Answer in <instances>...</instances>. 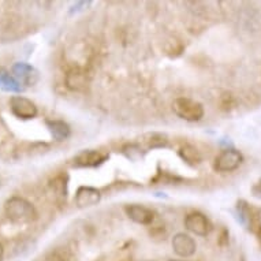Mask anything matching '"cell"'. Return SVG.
I'll return each instance as SVG.
<instances>
[{
	"instance_id": "cell-17",
	"label": "cell",
	"mask_w": 261,
	"mask_h": 261,
	"mask_svg": "<svg viewBox=\"0 0 261 261\" xmlns=\"http://www.w3.org/2000/svg\"><path fill=\"white\" fill-rule=\"evenodd\" d=\"M167 137L163 134H146L145 138L142 140V144L145 145L146 149H154V148H162L167 145Z\"/></svg>"
},
{
	"instance_id": "cell-13",
	"label": "cell",
	"mask_w": 261,
	"mask_h": 261,
	"mask_svg": "<svg viewBox=\"0 0 261 261\" xmlns=\"http://www.w3.org/2000/svg\"><path fill=\"white\" fill-rule=\"evenodd\" d=\"M0 89L5 90V92L18 93V92H22L23 88H22L21 82L18 81L17 78L13 77L6 70L0 69Z\"/></svg>"
},
{
	"instance_id": "cell-19",
	"label": "cell",
	"mask_w": 261,
	"mask_h": 261,
	"mask_svg": "<svg viewBox=\"0 0 261 261\" xmlns=\"http://www.w3.org/2000/svg\"><path fill=\"white\" fill-rule=\"evenodd\" d=\"M252 193L253 196H256V197H261V178L257 180L254 186L252 188Z\"/></svg>"
},
{
	"instance_id": "cell-20",
	"label": "cell",
	"mask_w": 261,
	"mask_h": 261,
	"mask_svg": "<svg viewBox=\"0 0 261 261\" xmlns=\"http://www.w3.org/2000/svg\"><path fill=\"white\" fill-rule=\"evenodd\" d=\"M256 223H257V226L261 228V210L258 211V212H257V215H256Z\"/></svg>"
},
{
	"instance_id": "cell-4",
	"label": "cell",
	"mask_w": 261,
	"mask_h": 261,
	"mask_svg": "<svg viewBox=\"0 0 261 261\" xmlns=\"http://www.w3.org/2000/svg\"><path fill=\"white\" fill-rule=\"evenodd\" d=\"M10 110L19 119H33L39 112L36 104L23 96H13L10 99Z\"/></svg>"
},
{
	"instance_id": "cell-9",
	"label": "cell",
	"mask_w": 261,
	"mask_h": 261,
	"mask_svg": "<svg viewBox=\"0 0 261 261\" xmlns=\"http://www.w3.org/2000/svg\"><path fill=\"white\" fill-rule=\"evenodd\" d=\"M13 74L14 77L17 78L18 81L21 82V85L26 86H33L36 82L39 81V71L30 66L28 63H23V62H18L13 66Z\"/></svg>"
},
{
	"instance_id": "cell-16",
	"label": "cell",
	"mask_w": 261,
	"mask_h": 261,
	"mask_svg": "<svg viewBox=\"0 0 261 261\" xmlns=\"http://www.w3.org/2000/svg\"><path fill=\"white\" fill-rule=\"evenodd\" d=\"M237 214H238V220H240L245 227H252L253 226V219H252V210L249 208L248 202L241 200L237 204Z\"/></svg>"
},
{
	"instance_id": "cell-14",
	"label": "cell",
	"mask_w": 261,
	"mask_h": 261,
	"mask_svg": "<svg viewBox=\"0 0 261 261\" xmlns=\"http://www.w3.org/2000/svg\"><path fill=\"white\" fill-rule=\"evenodd\" d=\"M49 261H77V256L71 248L69 246H59L51 250L49 256H48Z\"/></svg>"
},
{
	"instance_id": "cell-2",
	"label": "cell",
	"mask_w": 261,
	"mask_h": 261,
	"mask_svg": "<svg viewBox=\"0 0 261 261\" xmlns=\"http://www.w3.org/2000/svg\"><path fill=\"white\" fill-rule=\"evenodd\" d=\"M175 115L186 122H198L204 116V107L201 103L189 97H178L172 103Z\"/></svg>"
},
{
	"instance_id": "cell-22",
	"label": "cell",
	"mask_w": 261,
	"mask_h": 261,
	"mask_svg": "<svg viewBox=\"0 0 261 261\" xmlns=\"http://www.w3.org/2000/svg\"><path fill=\"white\" fill-rule=\"evenodd\" d=\"M171 261H188V260H171Z\"/></svg>"
},
{
	"instance_id": "cell-11",
	"label": "cell",
	"mask_w": 261,
	"mask_h": 261,
	"mask_svg": "<svg viewBox=\"0 0 261 261\" xmlns=\"http://www.w3.org/2000/svg\"><path fill=\"white\" fill-rule=\"evenodd\" d=\"M89 84L86 71L81 67H73L69 73L66 74V86L71 90H84Z\"/></svg>"
},
{
	"instance_id": "cell-5",
	"label": "cell",
	"mask_w": 261,
	"mask_h": 261,
	"mask_svg": "<svg viewBox=\"0 0 261 261\" xmlns=\"http://www.w3.org/2000/svg\"><path fill=\"white\" fill-rule=\"evenodd\" d=\"M185 227L196 236L205 237L212 230L210 219L201 212H192L185 218Z\"/></svg>"
},
{
	"instance_id": "cell-10",
	"label": "cell",
	"mask_w": 261,
	"mask_h": 261,
	"mask_svg": "<svg viewBox=\"0 0 261 261\" xmlns=\"http://www.w3.org/2000/svg\"><path fill=\"white\" fill-rule=\"evenodd\" d=\"M101 200V193L96 188L90 186H81L75 193V204L80 208H89V206L97 205Z\"/></svg>"
},
{
	"instance_id": "cell-21",
	"label": "cell",
	"mask_w": 261,
	"mask_h": 261,
	"mask_svg": "<svg viewBox=\"0 0 261 261\" xmlns=\"http://www.w3.org/2000/svg\"><path fill=\"white\" fill-rule=\"evenodd\" d=\"M3 256H5V250H3V246L0 244V261H3Z\"/></svg>"
},
{
	"instance_id": "cell-7",
	"label": "cell",
	"mask_w": 261,
	"mask_h": 261,
	"mask_svg": "<svg viewBox=\"0 0 261 261\" xmlns=\"http://www.w3.org/2000/svg\"><path fill=\"white\" fill-rule=\"evenodd\" d=\"M171 246L176 256L182 257V258L192 257L196 253V249H197L196 241L193 240L189 234H185V232H178V234L174 236L171 241Z\"/></svg>"
},
{
	"instance_id": "cell-18",
	"label": "cell",
	"mask_w": 261,
	"mask_h": 261,
	"mask_svg": "<svg viewBox=\"0 0 261 261\" xmlns=\"http://www.w3.org/2000/svg\"><path fill=\"white\" fill-rule=\"evenodd\" d=\"M51 188L56 193V196L66 197V192H67V176L58 175L56 178H54L51 180Z\"/></svg>"
},
{
	"instance_id": "cell-3",
	"label": "cell",
	"mask_w": 261,
	"mask_h": 261,
	"mask_svg": "<svg viewBox=\"0 0 261 261\" xmlns=\"http://www.w3.org/2000/svg\"><path fill=\"white\" fill-rule=\"evenodd\" d=\"M242 162H244V156L240 150L230 148V149H224L216 156L214 168L219 172H231L236 171Z\"/></svg>"
},
{
	"instance_id": "cell-1",
	"label": "cell",
	"mask_w": 261,
	"mask_h": 261,
	"mask_svg": "<svg viewBox=\"0 0 261 261\" xmlns=\"http://www.w3.org/2000/svg\"><path fill=\"white\" fill-rule=\"evenodd\" d=\"M6 216L17 224L33 222L37 219V211L32 202L22 197H11L5 204Z\"/></svg>"
},
{
	"instance_id": "cell-15",
	"label": "cell",
	"mask_w": 261,
	"mask_h": 261,
	"mask_svg": "<svg viewBox=\"0 0 261 261\" xmlns=\"http://www.w3.org/2000/svg\"><path fill=\"white\" fill-rule=\"evenodd\" d=\"M179 156L190 166H197L201 163V156L194 146L185 145L179 149Z\"/></svg>"
},
{
	"instance_id": "cell-23",
	"label": "cell",
	"mask_w": 261,
	"mask_h": 261,
	"mask_svg": "<svg viewBox=\"0 0 261 261\" xmlns=\"http://www.w3.org/2000/svg\"><path fill=\"white\" fill-rule=\"evenodd\" d=\"M146 261H150V260H146Z\"/></svg>"
},
{
	"instance_id": "cell-12",
	"label": "cell",
	"mask_w": 261,
	"mask_h": 261,
	"mask_svg": "<svg viewBox=\"0 0 261 261\" xmlns=\"http://www.w3.org/2000/svg\"><path fill=\"white\" fill-rule=\"evenodd\" d=\"M47 124L48 130H49V133L54 137V140L56 141H63V140H67L70 137V134H71V128L66 122L63 120H47L45 122Z\"/></svg>"
},
{
	"instance_id": "cell-6",
	"label": "cell",
	"mask_w": 261,
	"mask_h": 261,
	"mask_svg": "<svg viewBox=\"0 0 261 261\" xmlns=\"http://www.w3.org/2000/svg\"><path fill=\"white\" fill-rule=\"evenodd\" d=\"M108 159V154L101 152V150L96 149H85L80 152V153L73 159L74 167L81 168H89V167H97L100 164H103Z\"/></svg>"
},
{
	"instance_id": "cell-8",
	"label": "cell",
	"mask_w": 261,
	"mask_h": 261,
	"mask_svg": "<svg viewBox=\"0 0 261 261\" xmlns=\"http://www.w3.org/2000/svg\"><path fill=\"white\" fill-rule=\"evenodd\" d=\"M124 212L128 216L130 220H133L137 224H152L154 220V212L150 208L141 204H128L124 206Z\"/></svg>"
}]
</instances>
